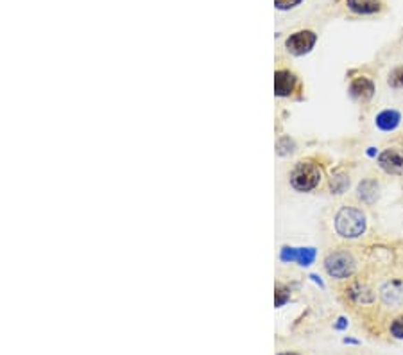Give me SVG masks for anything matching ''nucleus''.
Wrapping results in <instances>:
<instances>
[{
    "label": "nucleus",
    "mask_w": 403,
    "mask_h": 355,
    "mask_svg": "<svg viewBox=\"0 0 403 355\" xmlns=\"http://www.w3.org/2000/svg\"><path fill=\"white\" fill-rule=\"evenodd\" d=\"M333 228H335L337 235L344 239L362 237L367 228L366 214L360 208L344 205L337 210L335 217H333Z\"/></svg>",
    "instance_id": "obj_1"
},
{
    "label": "nucleus",
    "mask_w": 403,
    "mask_h": 355,
    "mask_svg": "<svg viewBox=\"0 0 403 355\" xmlns=\"http://www.w3.org/2000/svg\"><path fill=\"white\" fill-rule=\"evenodd\" d=\"M322 180V169L318 162L313 160H301L294 165L291 171L289 181L291 187L298 192H312L313 189H318L319 183Z\"/></svg>",
    "instance_id": "obj_2"
},
{
    "label": "nucleus",
    "mask_w": 403,
    "mask_h": 355,
    "mask_svg": "<svg viewBox=\"0 0 403 355\" xmlns=\"http://www.w3.org/2000/svg\"><path fill=\"white\" fill-rule=\"evenodd\" d=\"M322 265H324V271H327L328 276L335 280H348L351 278L357 271V261L355 256L351 255L346 250H335V252H330L324 261H322Z\"/></svg>",
    "instance_id": "obj_3"
},
{
    "label": "nucleus",
    "mask_w": 403,
    "mask_h": 355,
    "mask_svg": "<svg viewBox=\"0 0 403 355\" xmlns=\"http://www.w3.org/2000/svg\"><path fill=\"white\" fill-rule=\"evenodd\" d=\"M316 43H318V34L310 29H301V31L292 32L291 37L287 38L285 49L292 56H304L316 47Z\"/></svg>",
    "instance_id": "obj_4"
},
{
    "label": "nucleus",
    "mask_w": 403,
    "mask_h": 355,
    "mask_svg": "<svg viewBox=\"0 0 403 355\" xmlns=\"http://www.w3.org/2000/svg\"><path fill=\"white\" fill-rule=\"evenodd\" d=\"M375 92H376V86L371 77L358 76V77H353V79L349 81L348 94H349V97H351L353 101H357V103H367V101H371Z\"/></svg>",
    "instance_id": "obj_5"
},
{
    "label": "nucleus",
    "mask_w": 403,
    "mask_h": 355,
    "mask_svg": "<svg viewBox=\"0 0 403 355\" xmlns=\"http://www.w3.org/2000/svg\"><path fill=\"white\" fill-rule=\"evenodd\" d=\"M378 167L391 176L403 174V153L398 148H389L378 154Z\"/></svg>",
    "instance_id": "obj_6"
},
{
    "label": "nucleus",
    "mask_w": 403,
    "mask_h": 355,
    "mask_svg": "<svg viewBox=\"0 0 403 355\" xmlns=\"http://www.w3.org/2000/svg\"><path fill=\"white\" fill-rule=\"evenodd\" d=\"M298 86V76L287 68H280L274 74V94L278 97H291Z\"/></svg>",
    "instance_id": "obj_7"
},
{
    "label": "nucleus",
    "mask_w": 403,
    "mask_h": 355,
    "mask_svg": "<svg viewBox=\"0 0 403 355\" xmlns=\"http://www.w3.org/2000/svg\"><path fill=\"white\" fill-rule=\"evenodd\" d=\"M380 296L385 305L398 309L403 305V282L402 280H389L380 289Z\"/></svg>",
    "instance_id": "obj_8"
},
{
    "label": "nucleus",
    "mask_w": 403,
    "mask_h": 355,
    "mask_svg": "<svg viewBox=\"0 0 403 355\" xmlns=\"http://www.w3.org/2000/svg\"><path fill=\"white\" fill-rule=\"evenodd\" d=\"M346 8L358 17H373L382 13V0H346Z\"/></svg>",
    "instance_id": "obj_9"
},
{
    "label": "nucleus",
    "mask_w": 403,
    "mask_h": 355,
    "mask_svg": "<svg viewBox=\"0 0 403 355\" xmlns=\"http://www.w3.org/2000/svg\"><path fill=\"white\" fill-rule=\"evenodd\" d=\"M282 261L298 262L300 265H310L316 261V250L313 247H283Z\"/></svg>",
    "instance_id": "obj_10"
},
{
    "label": "nucleus",
    "mask_w": 403,
    "mask_h": 355,
    "mask_svg": "<svg viewBox=\"0 0 403 355\" xmlns=\"http://www.w3.org/2000/svg\"><path fill=\"white\" fill-rule=\"evenodd\" d=\"M346 294H348V298L351 301H355V303H362V305H366V303H373V301H375V292H373L371 289L367 287L366 283H362V282L351 283V285L346 289Z\"/></svg>",
    "instance_id": "obj_11"
},
{
    "label": "nucleus",
    "mask_w": 403,
    "mask_h": 355,
    "mask_svg": "<svg viewBox=\"0 0 403 355\" xmlns=\"http://www.w3.org/2000/svg\"><path fill=\"white\" fill-rule=\"evenodd\" d=\"M400 122H402V113L396 112V110H384L375 119L376 128L380 131H387V133L396 130L400 126Z\"/></svg>",
    "instance_id": "obj_12"
},
{
    "label": "nucleus",
    "mask_w": 403,
    "mask_h": 355,
    "mask_svg": "<svg viewBox=\"0 0 403 355\" xmlns=\"http://www.w3.org/2000/svg\"><path fill=\"white\" fill-rule=\"evenodd\" d=\"M378 192H380V187H378L376 180H364L357 187V198L366 205L375 203L378 199Z\"/></svg>",
    "instance_id": "obj_13"
},
{
    "label": "nucleus",
    "mask_w": 403,
    "mask_h": 355,
    "mask_svg": "<svg viewBox=\"0 0 403 355\" xmlns=\"http://www.w3.org/2000/svg\"><path fill=\"white\" fill-rule=\"evenodd\" d=\"M349 187V176L344 172H337L330 178V190L331 194H342Z\"/></svg>",
    "instance_id": "obj_14"
},
{
    "label": "nucleus",
    "mask_w": 403,
    "mask_h": 355,
    "mask_svg": "<svg viewBox=\"0 0 403 355\" xmlns=\"http://www.w3.org/2000/svg\"><path fill=\"white\" fill-rule=\"evenodd\" d=\"M387 85H389L391 88H394V90H402L403 88V65H400V67H396L391 70L389 76H387Z\"/></svg>",
    "instance_id": "obj_15"
},
{
    "label": "nucleus",
    "mask_w": 403,
    "mask_h": 355,
    "mask_svg": "<svg viewBox=\"0 0 403 355\" xmlns=\"http://www.w3.org/2000/svg\"><path fill=\"white\" fill-rule=\"evenodd\" d=\"M389 334L393 339H398V341H403V314L396 316V318L391 321L389 325Z\"/></svg>",
    "instance_id": "obj_16"
},
{
    "label": "nucleus",
    "mask_w": 403,
    "mask_h": 355,
    "mask_svg": "<svg viewBox=\"0 0 403 355\" xmlns=\"http://www.w3.org/2000/svg\"><path fill=\"white\" fill-rule=\"evenodd\" d=\"M289 298H291L289 289H287L285 285H276V294H274V303H276V307L285 305L287 301H289Z\"/></svg>",
    "instance_id": "obj_17"
},
{
    "label": "nucleus",
    "mask_w": 403,
    "mask_h": 355,
    "mask_svg": "<svg viewBox=\"0 0 403 355\" xmlns=\"http://www.w3.org/2000/svg\"><path fill=\"white\" fill-rule=\"evenodd\" d=\"M303 0H274V6H276V10L280 11H289L294 10L296 6H300Z\"/></svg>",
    "instance_id": "obj_18"
},
{
    "label": "nucleus",
    "mask_w": 403,
    "mask_h": 355,
    "mask_svg": "<svg viewBox=\"0 0 403 355\" xmlns=\"http://www.w3.org/2000/svg\"><path fill=\"white\" fill-rule=\"evenodd\" d=\"M337 321H339V323H335L337 330H342V328L348 327V321H346L344 318H339V319H337Z\"/></svg>",
    "instance_id": "obj_19"
},
{
    "label": "nucleus",
    "mask_w": 403,
    "mask_h": 355,
    "mask_svg": "<svg viewBox=\"0 0 403 355\" xmlns=\"http://www.w3.org/2000/svg\"><path fill=\"white\" fill-rule=\"evenodd\" d=\"M278 355H300V354H296V352H282V354H278Z\"/></svg>",
    "instance_id": "obj_20"
}]
</instances>
